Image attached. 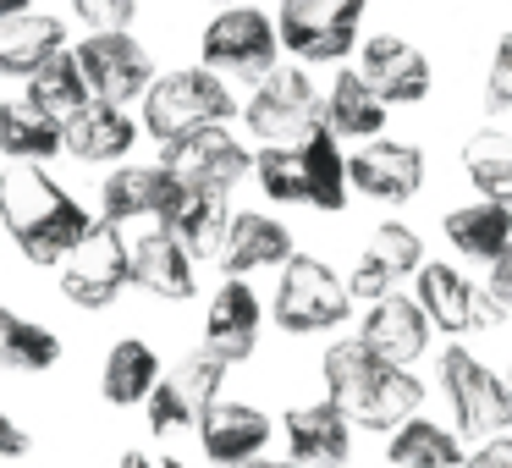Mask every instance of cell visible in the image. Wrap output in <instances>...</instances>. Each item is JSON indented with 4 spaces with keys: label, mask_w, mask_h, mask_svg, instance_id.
Segmentation results:
<instances>
[{
    "label": "cell",
    "mask_w": 512,
    "mask_h": 468,
    "mask_svg": "<svg viewBox=\"0 0 512 468\" xmlns=\"http://www.w3.org/2000/svg\"><path fill=\"white\" fill-rule=\"evenodd\" d=\"M320 375H325V397L353 419V430H397L402 419H413L424 408V380L413 369H397L380 353H369L358 336L325 347Z\"/></svg>",
    "instance_id": "7a4b0ae2"
},
{
    "label": "cell",
    "mask_w": 512,
    "mask_h": 468,
    "mask_svg": "<svg viewBox=\"0 0 512 468\" xmlns=\"http://www.w3.org/2000/svg\"><path fill=\"white\" fill-rule=\"evenodd\" d=\"M221 380H226V364L221 358H210L199 347V353H188L182 364H171L166 375H160L155 397L144 402L149 413V430L155 435H171V430H199V419L221 402Z\"/></svg>",
    "instance_id": "8fae6325"
},
{
    "label": "cell",
    "mask_w": 512,
    "mask_h": 468,
    "mask_svg": "<svg viewBox=\"0 0 512 468\" xmlns=\"http://www.w3.org/2000/svg\"><path fill=\"white\" fill-rule=\"evenodd\" d=\"M413 303H419V309L430 314V325L446 336H468V331H485V325L501 320V309L485 298V287H474L463 270L441 265V259L413 276Z\"/></svg>",
    "instance_id": "4fadbf2b"
},
{
    "label": "cell",
    "mask_w": 512,
    "mask_h": 468,
    "mask_svg": "<svg viewBox=\"0 0 512 468\" xmlns=\"http://www.w3.org/2000/svg\"><path fill=\"white\" fill-rule=\"evenodd\" d=\"M347 182L353 193L380 204H408L424 188V149L397 144V138H369L364 149L347 155Z\"/></svg>",
    "instance_id": "5bb4252c"
},
{
    "label": "cell",
    "mask_w": 512,
    "mask_h": 468,
    "mask_svg": "<svg viewBox=\"0 0 512 468\" xmlns=\"http://www.w3.org/2000/svg\"><path fill=\"white\" fill-rule=\"evenodd\" d=\"M67 149V122L50 111H39L34 100H6L0 105V155L6 160H28L45 166Z\"/></svg>",
    "instance_id": "83f0119b"
},
{
    "label": "cell",
    "mask_w": 512,
    "mask_h": 468,
    "mask_svg": "<svg viewBox=\"0 0 512 468\" xmlns=\"http://www.w3.org/2000/svg\"><path fill=\"white\" fill-rule=\"evenodd\" d=\"M243 122H248V133H254L265 149H270V144H298V138H309L314 127L325 122V100L314 94L309 72L276 67V72H270V78L254 89Z\"/></svg>",
    "instance_id": "9c48e42d"
},
{
    "label": "cell",
    "mask_w": 512,
    "mask_h": 468,
    "mask_svg": "<svg viewBox=\"0 0 512 468\" xmlns=\"http://www.w3.org/2000/svg\"><path fill=\"white\" fill-rule=\"evenodd\" d=\"M0 226L12 232L17 254H23L28 265H61V259L83 243L94 215L83 210L45 166L12 160V166L0 171Z\"/></svg>",
    "instance_id": "6da1fadb"
},
{
    "label": "cell",
    "mask_w": 512,
    "mask_h": 468,
    "mask_svg": "<svg viewBox=\"0 0 512 468\" xmlns=\"http://www.w3.org/2000/svg\"><path fill=\"white\" fill-rule=\"evenodd\" d=\"M259 325H265V309H259V292L248 281L226 276L221 292L210 298L204 309V353L221 358L226 369L232 364H248L259 347Z\"/></svg>",
    "instance_id": "9a60e30c"
},
{
    "label": "cell",
    "mask_w": 512,
    "mask_h": 468,
    "mask_svg": "<svg viewBox=\"0 0 512 468\" xmlns=\"http://www.w3.org/2000/svg\"><path fill=\"white\" fill-rule=\"evenodd\" d=\"M133 287H144L149 298H193V254L166 232V226H149L144 237H133Z\"/></svg>",
    "instance_id": "cb8c5ba5"
},
{
    "label": "cell",
    "mask_w": 512,
    "mask_h": 468,
    "mask_svg": "<svg viewBox=\"0 0 512 468\" xmlns=\"http://www.w3.org/2000/svg\"><path fill=\"white\" fill-rule=\"evenodd\" d=\"M122 287H133V243H127V226H111L94 215L83 243L61 259V298L72 309H111L122 298Z\"/></svg>",
    "instance_id": "52a82bcc"
},
{
    "label": "cell",
    "mask_w": 512,
    "mask_h": 468,
    "mask_svg": "<svg viewBox=\"0 0 512 468\" xmlns=\"http://www.w3.org/2000/svg\"><path fill=\"white\" fill-rule=\"evenodd\" d=\"M353 314V292L331 265H320L314 254H292L276 276L270 292V320L287 336H314V331H336Z\"/></svg>",
    "instance_id": "8992f818"
},
{
    "label": "cell",
    "mask_w": 512,
    "mask_h": 468,
    "mask_svg": "<svg viewBox=\"0 0 512 468\" xmlns=\"http://www.w3.org/2000/svg\"><path fill=\"white\" fill-rule=\"evenodd\" d=\"M419 270H424L419 232L402 226V221H386V226L369 232L364 259H358V270L347 276V292L364 298V303H380V298H391V287H397L402 276H419Z\"/></svg>",
    "instance_id": "ac0fdd59"
},
{
    "label": "cell",
    "mask_w": 512,
    "mask_h": 468,
    "mask_svg": "<svg viewBox=\"0 0 512 468\" xmlns=\"http://www.w3.org/2000/svg\"><path fill=\"white\" fill-rule=\"evenodd\" d=\"M254 177H259V188H265L276 204H309V210H325V215H336L347 204V193H353L342 138H336L325 122L314 127L309 138H298V144L259 149Z\"/></svg>",
    "instance_id": "3957f363"
},
{
    "label": "cell",
    "mask_w": 512,
    "mask_h": 468,
    "mask_svg": "<svg viewBox=\"0 0 512 468\" xmlns=\"http://www.w3.org/2000/svg\"><path fill=\"white\" fill-rule=\"evenodd\" d=\"M441 232H446V243H452L457 254L496 265V259L507 254V243H512V210L507 204H490V199L457 204V210H446Z\"/></svg>",
    "instance_id": "4dcf8cb0"
},
{
    "label": "cell",
    "mask_w": 512,
    "mask_h": 468,
    "mask_svg": "<svg viewBox=\"0 0 512 468\" xmlns=\"http://www.w3.org/2000/svg\"><path fill=\"white\" fill-rule=\"evenodd\" d=\"M166 226L193 259H221V243H226V226H232V210H226V193H210V188H188L182 182L177 204L166 210Z\"/></svg>",
    "instance_id": "d4e9b609"
},
{
    "label": "cell",
    "mask_w": 512,
    "mask_h": 468,
    "mask_svg": "<svg viewBox=\"0 0 512 468\" xmlns=\"http://www.w3.org/2000/svg\"><path fill=\"white\" fill-rule=\"evenodd\" d=\"M160 386V353L144 342V336H122V342H111V353H105L100 364V397L111 402V408H144L149 397H155Z\"/></svg>",
    "instance_id": "4316f807"
},
{
    "label": "cell",
    "mask_w": 512,
    "mask_h": 468,
    "mask_svg": "<svg viewBox=\"0 0 512 468\" xmlns=\"http://www.w3.org/2000/svg\"><path fill=\"white\" fill-rule=\"evenodd\" d=\"M507 386H512V369H507Z\"/></svg>",
    "instance_id": "f6af8a7d"
},
{
    "label": "cell",
    "mask_w": 512,
    "mask_h": 468,
    "mask_svg": "<svg viewBox=\"0 0 512 468\" xmlns=\"http://www.w3.org/2000/svg\"><path fill=\"white\" fill-rule=\"evenodd\" d=\"M23 100H34L39 111L61 116V122H67V116H78L83 105L94 100V94H89V83H83L78 50H61L56 61H45V67H39L34 78H28V94H23Z\"/></svg>",
    "instance_id": "836d02e7"
},
{
    "label": "cell",
    "mask_w": 512,
    "mask_h": 468,
    "mask_svg": "<svg viewBox=\"0 0 512 468\" xmlns=\"http://www.w3.org/2000/svg\"><path fill=\"white\" fill-rule=\"evenodd\" d=\"M292 254H298V243H292V232L276 221V215L243 210V215H232V226H226L221 270L237 276V281H248L254 270H281Z\"/></svg>",
    "instance_id": "603a6c76"
},
{
    "label": "cell",
    "mask_w": 512,
    "mask_h": 468,
    "mask_svg": "<svg viewBox=\"0 0 512 468\" xmlns=\"http://www.w3.org/2000/svg\"><path fill=\"white\" fill-rule=\"evenodd\" d=\"M28 12V0H0V23H6V17H23Z\"/></svg>",
    "instance_id": "b9f144b4"
},
{
    "label": "cell",
    "mask_w": 512,
    "mask_h": 468,
    "mask_svg": "<svg viewBox=\"0 0 512 468\" xmlns=\"http://www.w3.org/2000/svg\"><path fill=\"white\" fill-rule=\"evenodd\" d=\"M72 12H78V23L94 28V34H127L138 0H72Z\"/></svg>",
    "instance_id": "d590c367"
},
{
    "label": "cell",
    "mask_w": 512,
    "mask_h": 468,
    "mask_svg": "<svg viewBox=\"0 0 512 468\" xmlns=\"http://www.w3.org/2000/svg\"><path fill=\"white\" fill-rule=\"evenodd\" d=\"M386 457L391 468H463V435L452 430V424H435L424 419V413H413V419H402L397 430L386 435Z\"/></svg>",
    "instance_id": "f546056e"
},
{
    "label": "cell",
    "mask_w": 512,
    "mask_h": 468,
    "mask_svg": "<svg viewBox=\"0 0 512 468\" xmlns=\"http://www.w3.org/2000/svg\"><path fill=\"white\" fill-rule=\"evenodd\" d=\"M182 177L171 166H116L100 188V221L127 226V221H166V210L177 204Z\"/></svg>",
    "instance_id": "d6986e66"
},
{
    "label": "cell",
    "mask_w": 512,
    "mask_h": 468,
    "mask_svg": "<svg viewBox=\"0 0 512 468\" xmlns=\"http://www.w3.org/2000/svg\"><path fill=\"white\" fill-rule=\"evenodd\" d=\"M199 446L210 463L221 468H248L265 457L270 435H276V424H270L265 408H254V402H215L210 413L199 419Z\"/></svg>",
    "instance_id": "ffe728a7"
},
{
    "label": "cell",
    "mask_w": 512,
    "mask_h": 468,
    "mask_svg": "<svg viewBox=\"0 0 512 468\" xmlns=\"http://www.w3.org/2000/svg\"><path fill=\"white\" fill-rule=\"evenodd\" d=\"M248 468H303V463H292V457H287V463H270V457H259V463H248Z\"/></svg>",
    "instance_id": "7bdbcfd3"
},
{
    "label": "cell",
    "mask_w": 512,
    "mask_h": 468,
    "mask_svg": "<svg viewBox=\"0 0 512 468\" xmlns=\"http://www.w3.org/2000/svg\"><path fill=\"white\" fill-rule=\"evenodd\" d=\"M441 391L452 402V430L463 441L485 446L496 435H512V386L468 347H446L441 353Z\"/></svg>",
    "instance_id": "5b68a950"
},
{
    "label": "cell",
    "mask_w": 512,
    "mask_h": 468,
    "mask_svg": "<svg viewBox=\"0 0 512 468\" xmlns=\"http://www.w3.org/2000/svg\"><path fill=\"white\" fill-rule=\"evenodd\" d=\"M116 468H160V463H149L144 452H122V457H116Z\"/></svg>",
    "instance_id": "60d3db41"
},
{
    "label": "cell",
    "mask_w": 512,
    "mask_h": 468,
    "mask_svg": "<svg viewBox=\"0 0 512 468\" xmlns=\"http://www.w3.org/2000/svg\"><path fill=\"white\" fill-rule=\"evenodd\" d=\"M463 171L479 188V199L512 210V133H474L463 144Z\"/></svg>",
    "instance_id": "e575fe53"
},
{
    "label": "cell",
    "mask_w": 512,
    "mask_h": 468,
    "mask_svg": "<svg viewBox=\"0 0 512 468\" xmlns=\"http://www.w3.org/2000/svg\"><path fill=\"white\" fill-rule=\"evenodd\" d=\"M485 105L490 111H512V34L496 39V56H490V72H485Z\"/></svg>",
    "instance_id": "8d00e7d4"
},
{
    "label": "cell",
    "mask_w": 512,
    "mask_h": 468,
    "mask_svg": "<svg viewBox=\"0 0 512 468\" xmlns=\"http://www.w3.org/2000/svg\"><path fill=\"white\" fill-rule=\"evenodd\" d=\"M358 72L386 105H419L430 94V61L397 34H375L358 50Z\"/></svg>",
    "instance_id": "44dd1931"
},
{
    "label": "cell",
    "mask_w": 512,
    "mask_h": 468,
    "mask_svg": "<svg viewBox=\"0 0 512 468\" xmlns=\"http://www.w3.org/2000/svg\"><path fill=\"white\" fill-rule=\"evenodd\" d=\"M160 166H171L188 188H210V193H232V182L248 177L254 155L237 144L226 127H204V133L182 138V144H166Z\"/></svg>",
    "instance_id": "2e32d148"
},
{
    "label": "cell",
    "mask_w": 512,
    "mask_h": 468,
    "mask_svg": "<svg viewBox=\"0 0 512 468\" xmlns=\"http://www.w3.org/2000/svg\"><path fill=\"white\" fill-rule=\"evenodd\" d=\"M199 50H204V67L265 83L270 72H276L281 34H276V23H270L265 12H254V6H226V12L204 28Z\"/></svg>",
    "instance_id": "30bf717a"
},
{
    "label": "cell",
    "mask_w": 512,
    "mask_h": 468,
    "mask_svg": "<svg viewBox=\"0 0 512 468\" xmlns=\"http://www.w3.org/2000/svg\"><path fill=\"white\" fill-rule=\"evenodd\" d=\"M78 67L100 105H122L127 111V100H144L155 89V61L133 34H89L78 45Z\"/></svg>",
    "instance_id": "7c38bea8"
},
{
    "label": "cell",
    "mask_w": 512,
    "mask_h": 468,
    "mask_svg": "<svg viewBox=\"0 0 512 468\" xmlns=\"http://www.w3.org/2000/svg\"><path fill=\"white\" fill-rule=\"evenodd\" d=\"M34 452V435H28V424H17L12 413L0 408V463H17V457Z\"/></svg>",
    "instance_id": "74e56055"
},
{
    "label": "cell",
    "mask_w": 512,
    "mask_h": 468,
    "mask_svg": "<svg viewBox=\"0 0 512 468\" xmlns=\"http://www.w3.org/2000/svg\"><path fill=\"white\" fill-rule=\"evenodd\" d=\"M237 116V100L215 72L204 67H182L155 78V89L144 94V133L155 138L160 149L182 144V138L204 133V127H226Z\"/></svg>",
    "instance_id": "277c9868"
},
{
    "label": "cell",
    "mask_w": 512,
    "mask_h": 468,
    "mask_svg": "<svg viewBox=\"0 0 512 468\" xmlns=\"http://www.w3.org/2000/svg\"><path fill=\"white\" fill-rule=\"evenodd\" d=\"M67 50V28L45 12H23L0 23V78H34L45 61Z\"/></svg>",
    "instance_id": "f1b7e54d"
},
{
    "label": "cell",
    "mask_w": 512,
    "mask_h": 468,
    "mask_svg": "<svg viewBox=\"0 0 512 468\" xmlns=\"http://www.w3.org/2000/svg\"><path fill=\"white\" fill-rule=\"evenodd\" d=\"M160 468H188V463H177V457H166V463H160Z\"/></svg>",
    "instance_id": "ee69618b"
},
{
    "label": "cell",
    "mask_w": 512,
    "mask_h": 468,
    "mask_svg": "<svg viewBox=\"0 0 512 468\" xmlns=\"http://www.w3.org/2000/svg\"><path fill=\"white\" fill-rule=\"evenodd\" d=\"M369 0H281L276 34L281 50L298 61H342L358 45V23H364Z\"/></svg>",
    "instance_id": "ba28073f"
},
{
    "label": "cell",
    "mask_w": 512,
    "mask_h": 468,
    "mask_svg": "<svg viewBox=\"0 0 512 468\" xmlns=\"http://www.w3.org/2000/svg\"><path fill=\"white\" fill-rule=\"evenodd\" d=\"M138 133H144V122H133L122 105L89 100L78 116H67V155L89 160V166H105V160H122L138 144Z\"/></svg>",
    "instance_id": "484cf974"
},
{
    "label": "cell",
    "mask_w": 512,
    "mask_h": 468,
    "mask_svg": "<svg viewBox=\"0 0 512 468\" xmlns=\"http://www.w3.org/2000/svg\"><path fill=\"white\" fill-rule=\"evenodd\" d=\"M463 468H512V435H496V441L474 446Z\"/></svg>",
    "instance_id": "ab89813d"
},
{
    "label": "cell",
    "mask_w": 512,
    "mask_h": 468,
    "mask_svg": "<svg viewBox=\"0 0 512 468\" xmlns=\"http://www.w3.org/2000/svg\"><path fill=\"white\" fill-rule=\"evenodd\" d=\"M0 105H6V100H0Z\"/></svg>",
    "instance_id": "bcb514c9"
},
{
    "label": "cell",
    "mask_w": 512,
    "mask_h": 468,
    "mask_svg": "<svg viewBox=\"0 0 512 468\" xmlns=\"http://www.w3.org/2000/svg\"><path fill=\"white\" fill-rule=\"evenodd\" d=\"M325 127H331L336 138H380V127H386V100H380L375 89L364 83V72H336L331 94H325Z\"/></svg>",
    "instance_id": "d6a6232c"
},
{
    "label": "cell",
    "mask_w": 512,
    "mask_h": 468,
    "mask_svg": "<svg viewBox=\"0 0 512 468\" xmlns=\"http://www.w3.org/2000/svg\"><path fill=\"white\" fill-rule=\"evenodd\" d=\"M281 435H287L292 463H303V468H342L353 457V419L331 397L287 408L281 413Z\"/></svg>",
    "instance_id": "e0dca14e"
},
{
    "label": "cell",
    "mask_w": 512,
    "mask_h": 468,
    "mask_svg": "<svg viewBox=\"0 0 512 468\" xmlns=\"http://www.w3.org/2000/svg\"><path fill=\"white\" fill-rule=\"evenodd\" d=\"M56 364H61V336L0 303V375H45Z\"/></svg>",
    "instance_id": "1f68e13d"
},
{
    "label": "cell",
    "mask_w": 512,
    "mask_h": 468,
    "mask_svg": "<svg viewBox=\"0 0 512 468\" xmlns=\"http://www.w3.org/2000/svg\"><path fill=\"white\" fill-rule=\"evenodd\" d=\"M430 314L419 309L413 298H380V303H369V314H364V325H358V342L369 347V353H380L386 364H397V369H408V364H419L424 358V347H430Z\"/></svg>",
    "instance_id": "7402d4cb"
},
{
    "label": "cell",
    "mask_w": 512,
    "mask_h": 468,
    "mask_svg": "<svg viewBox=\"0 0 512 468\" xmlns=\"http://www.w3.org/2000/svg\"><path fill=\"white\" fill-rule=\"evenodd\" d=\"M485 298L496 303L501 314H512V243H507V254L490 265V281H485Z\"/></svg>",
    "instance_id": "f35d334b"
}]
</instances>
